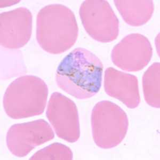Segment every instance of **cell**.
Wrapping results in <instances>:
<instances>
[{"label":"cell","instance_id":"7","mask_svg":"<svg viewBox=\"0 0 160 160\" xmlns=\"http://www.w3.org/2000/svg\"><path fill=\"white\" fill-rule=\"evenodd\" d=\"M46 116L57 136L66 142L73 143L80 137L78 110L73 100L55 92L50 97Z\"/></svg>","mask_w":160,"mask_h":160},{"label":"cell","instance_id":"3","mask_svg":"<svg viewBox=\"0 0 160 160\" xmlns=\"http://www.w3.org/2000/svg\"><path fill=\"white\" fill-rule=\"evenodd\" d=\"M48 96V88L43 80L34 75H24L7 88L4 109L8 117L16 120L40 115L46 108Z\"/></svg>","mask_w":160,"mask_h":160},{"label":"cell","instance_id":"8","mask_svg":"<svg viewBox=\"0 0 160 160\" xmlns=\"http://www.w3.org/2000/svg\"><path fill=\"white\" fill-rule=\"evenodd\" d=\"M153 48L146 37L133 33L124 37L113 48L111 58L113 64L123 71L138 72L151 61Z\"/></svg>","mask_w":160,"mask_h":160},{"label":"cell","instance_id":"1","mask_svg":"<svg viewBox=\"0 0 160 160\" xmlns=\"http://www.w3.org/2000/svg\"><path fill=\"white\" fill-rule=\"evenodd\" d=\"M103 69L102 61L96 55L78 48L60 62L56 82L59 88L75 98L87 99L100 90Z\"/></svg>","mask_w":160,"mask_h":160},{"label":"cell","instance_id":"6","mask_svg":"<svg viewBox=\"0 0 160 160\" xmlns=\"http://www.w3.org/2000/svg\"><path fill=\"white\" fill-rule=\"evenodd\" d=\"M52 129L43 119L15 124L8 130L6 142L10 152L18 158L27 156L38 146L54 138Z\"/></svg>","mask_w":160,"mask_h":160},{"label":"cell","instance_id":"10","mask_svg":"<svg viewBox=\"0 0 160 160\" xmlns=\"http://www.w3.org/2000/svg\"><path fill=\"white\" fill-rule=\"evenodd\" d=\"M104 87L108 96L120 100L130 109L136 108L140 104L138 80L133 75L108 68L105 72Z\"/></svg>","mask_w":160,"mask_h":160},{"label":"cell","instance_id":"4","mask_svg":"<svg viewBox=\"0 0 160 160\" xmlns=\"http://www.w3.org/2000/svg\"><path fill=\"white\" fill-rule=\"evenodd\" d=\"M91 123L95 144L102 149H110L118 146L125 138L129 120L120 106L108 100H102L93 108Z\"/></svg>","mask_w":160,"mask_h":160},{"label":"cell","instance_id":"12","mask_svg":"<svg viewBox=\"0 0 160 160\" xmlns=\"http://www.w3.org/2000/svg\"><path fill=\"white\" fill-rule=\"evenodd\" d=\"M160 62H154L146 71L142 78L145 99L152 108L160 107Z\"/></svg>","mask_w":160,"mask_h":160},{"label":"cell","instance_id":"5","mask_svg":"<svg viewBox=\"0 0 160 160\" xmlns=\"http://www.w3.org/2000/svg\"><path fill=\"white\" fill-rule=\"evenodd\" d=\"M80 18L90 37L98 42L109 43L119 34V21L105 0H86L80 7Z\"/></svg>","mask_w":160,"mask_h":160},{"label":"cell","instance_id":"11","mask_svg":"<svg viewBox=\"0 0 160 160\" xmlns=\"http://www.w3.org/2000/svg\"><path fill=\"white\" fill-rule=\"evenodd\" d=\"M114 2L124 22L132 26L146 24L154 10V3L151 0H115Z\"/></svg>","mask_w":160,"mask_h":160},{"label":"cell","instance_id":"2","mask_svg":"<svg viewBox=\"0 0 160 160\" xmlns=\"http://www.w3.org/2000/svg\"><path fill=\"white\" fill-rule=\"evenodd\" d=\"M74 13L60 4L44 7L38 12L36 37L40 47L47 52L58 55L72 47L78 37Z\"/></svg>","mask_w":160,"mask_h":160},{"label":"cell","instance_id":"9","mask_svg":"<svg viewBox=\"0 0 160 160\" xmlns=\"http://www.w3.org/2000/svg\"><path fill=\"white\" fill-rule=\"evenodd\" d=\"M32 14L26 8L20 7L0 15V43L9 49L25 46L32 32Z\"/></svg>","mask_w":160,"mask_h":160},{"label":"cell","instance_id":"13","mask_svg":"<svg viewBox=\"0 0 160 160\" xmlns=\"http://www.w3.org/2000/svg\"><path fill=\"white\" fill-rule=\"evenodd\" d=\"M72 151L64 144L55 142L35 153L30 160H72Z\"/></svg>","mask_w":160,"mask_h":160}]
</instances>
